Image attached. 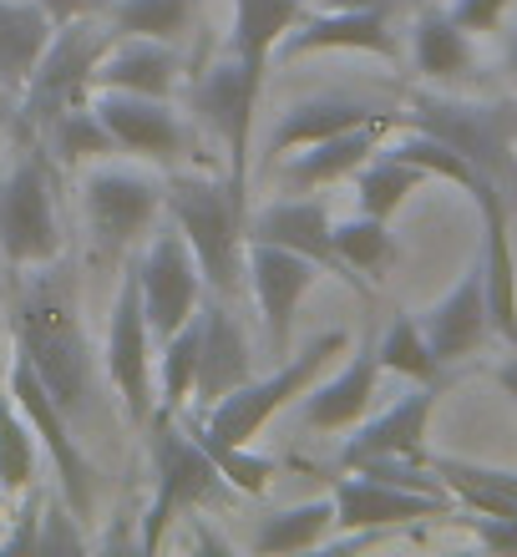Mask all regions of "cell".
I'll list each match as a JSON object with an SVG mask.
<instances>
[{
	"label": "cell",
	"instance_id": "cell-1",
	"mask_svg": "<svg viewBox=\"0 0 517 557\" xmlns=\"http://www.w3.org/2000/svg\"><path fill=\"white\" fill-rule=\"evenodd\" d=\"M168 219L183 228L208 289L219 299H238V289L249 284V269H244V253H249V198L229 177L183 173L168 183Z\"/></svg>",
	"mask_w": 517,
	"mask_h": 557
},
{
	"label": "cell",
	"instance_id": "cell-2",
	"mask_svg": "<svg viewBox=\"0 0 517 557\" xmlns=\"http://www.w3.org/2000/svg\"><path fill=\"white\" fill-rule=\"evenodd\" d=\"M15 355H26L30 370L46 381V391L66 406V416L82 411L91 396V350L76 320V289L61 274H46L21 294L15 309Z\"/></svg>",
	"mask_w": 517,
	"mask_h": 557
},
{
	"label": "cell",
	"instance_id": "cell-3",
	"mask_svg": "<svg viewBox=\"0 0 517 557\" xmlns=\"http://www.w3.org/2000/svg\"><path fill=\"white\" fill-rule=\"evenodd\" d=\"M143 431H148V456H152V502H148V512H143L137 547L158 553L177 517L198 512V507H213L234 486L219 471V461L204 451V441L193 436L188 425H177V411L158 406Z\"/></svg>",
	"mask_w": 517,
	"mask_h": 557
},
{
	"label": "cell",
	"instance_id": "cell-4",
	"mask_svg": "<svg viewBox=\"0 0 517 557\" xmlns=\"http://www.w3.org/2000/svg\"><path fill=\"white\" fill-rule=\"evenodd\" d=\"M118 41V26L107 15H76V21H61L51 46L41 51L36 72H30L26 91H21V107H15V127L30 137H41L61 112L72 107H87L91 91H97V66Z\"/></svg>",
	"mask_w": 517,
	"mask_h": 557
},
{
	"label": "cell",
	"instance_id": "cell-5",
	"mask_svg": "<svg viewBox=\"0 0 517 557\" xmlns=\"http://www.w3.org/2000/svg\"><path fill=\"white\" fill-rule=\"evenodd\" d=\"M396 127H421L442 137L472 162L477 173L517 188V102H472L452 91H411L406 112H396Z\"/></svg>",
	"mask_w": 517,
	"mask_h": 557
},
{
	"label": "cell",
	"instance_id": "cell-6",
	"mask_svg": "<svg viewBox=\"0 0 517 557\" xmlns=\"http://www.w3.org/2000/svg\"><path fill=\"white\" fill-rule=\"evenodd\" d=\"M345 350H350V335H345V330H325V335L310 339L305 350L284 355L280 366H274V375L229 391V396L213 400L208 411H193V421L204 425L208 436L229 441V446H254L259 431H264L284 406H295V400L305 396V391H310V385L320 381Z\"/></svg>",
	"mask_w": 517,
	"mask_h": 557
},
{
	"label": "cell",
	"instance_id": "cell-7",
	"mask_svg": "<svg viewBox=\"0 0 517 557\" xmlns=\"http://www.w3.org/2000/svg\"><path fill=\"white\" fill-rule=\"evenodd\" d=\"M0 259L15 269H46L61 259L57 158L30 143L0 177Z\"/></svg>",
	"mask_w": 517,
	"mask_h": 557
},
{
	"label": "cell",
	"instance_id": "cell-8",
	"mask_svg": "<svg viewBox=\"0 0 517 557\" xmlns=\"http://www.w3.org/2000/svg\"><path fill=\"white\" fill-rule=\"evenodd\" d=\"M82 213H87V228L97 238V253L118 259L168 213V183L107 158L82 177Z\"/></svg>",
	"mask_w": 517,
	"mask_h": 557
},
{
	"label": "cell",
	"instance_id": "cell-9",
	"mask_svg": "<svg viewBox=\"0 0 517 557\" xmlns=\"http://www.w3.org/2000/svg\"><path fill=\"white\" fill-rule=\"evenodd\" d=\"M259 97H264V82L249 76L234 61V51L204 61L198 76L188 82V107L193 117L204 122L208 133L223 143V158H229V183H234L244 198H249V147H254V117H259Z\"/></svg>",
	"mask_w": 517,
	"mask_h": 557
},
{
	"label": "cell",
	"instance_id": "cell-10",
	"mask_svg": "<svg viewBox=\"0 0 517 557\" xmlns=\"http://www.w3.org/2000/svg\"><path fill=\"white\" fill-rule=\"evenodd\" d=\"M5 385H11L15 406L26 411L30 431H36V441L46 446V456H51V467H57L61 476V497H66V507H72L82 522L91 517V502H97V471H91L87 451L76 446L72 425H66V406H61L51 391H46V381L30 370L26 355H15L11 370H5Z\"/></svg>",
	"mask_w": 517,
	"mask_h": 557
},
{
	"label": "cell",
	"instance_id": "cell-11",
	"mask_svg": "<svg viewBox=\"0 0 517 557\" xmlns=\"http://www.w3.org/2000/svg\"><path fill=\"white\" fill-rule=\"evenodd\" d=\"M137 289H143V309H148L152 339L163 345L168 335H177L183 324L204 309V269L193 259L188 238L168 219V228H158V238L148 244V253L137 259Z\"/></svg>",
	"mask_w": 517,
	"mask_h": 557
},
{
	"label": "cell",
	"instance_id": "cell-12",
	"mask_svg": "<svg viewBox=\"0 0 517 557\" xmlns=\"http://www.w3.org/2000/svg\"><path fill=\"white\" fill-rule=\"evenodd\" d=\"M102 366L112 391L122 396V411L133 416V425H148L158 400H152V324L143 309V289H137V269H127L112 299V320H107V345Z\"/></svg>",
	"mask_w": 517,
	"mask_h": 557
},
{
	"label": "cell",
	"instance_id": "cell-13",
	"mask_svg": "<svg viewBox=\"0 0 517 557\" xmlns=\"http://www.w3.org/2000/svg\"><path fill=\"white\" fill-rule=\"evenodd\" d=\"M244 269H249L254 305H259V320H264V345L274 350V360H284L290 339H295L299 305L320 284L325 269L315 264V259H305V253L284 249V244H264V238H249Z\"/></svg>",
	"mask_w": 517,
	"mask_h": 557
},
{
	"label": "cell",
	"instance_id": "cell-14",
	"mask_svg": "<svg viewBox=\"0 0 517 557\" xmlns=\"http://www.w3.org/2000/svg\"><path fill=\"white\" fill-rule=\"evenodd\" d=\"M97 117L107 122V133L118 137L122 152H133L143 162L173 168L177 158L193 152V127L183 122V112L173 107V97H143V91H91Z\"/></svg>",
	"mask_w": 517,
	"mask_h": 557
},
{
	"label": "cell",
	"instance_id": "cell-15",
	"mask_svg": "<svg viewBox=\"0 0 517 557\" xmlns=\"http://www.w3.org/2000/svg\"><path fill=\"white\" fill-rule=\"evenodd\" d=\"M335 528L345 532H396L427 517H452L457 497L446 492H416V486L385 482L376 471H345L335 482Z\"/></svg>",
	"mask_w": 517,
	"mask_h": 557
},
{
	"label": "cell",
	"instance_id": "cell-16",
	"mask_svg": "<svg viewBox=\"0 0 517 557\" xmlns=\"http://www.w3.org/2000/svg\"><path fill=\"white\" fill-rule=\"evenodd\" d=\"M249 238H264V244H284V249L305 253L315 264L335 274L345 289L370 294V278H360L335 249V219H330L325 198H274L259 213H249Z\"/></svg>",
	"mask_w": 517,
	"mask_h": 557
},
{
	"label": "cell",
	"instance_id": "cell-17",
	"mask_svg": "<svg viewBox=\"0 0 517 557\" xmlns=\"http://www.w3.org/2000/svg\"><path fill=\"white\" fill-rule=\"evenodd\" d=\"M482 219V274H488L492 335H503L517 350V253H513V193L492 183L488 173L467 193Z\"/></svg>",
	"mask_w": 517,
	"mask_h": 557
},
{
	"label": "cell",
	"instance_id": "cell-18",
	"mask_svg": "<svg viewBox=\"0 0 517 557\" xmlns=\"http://www.w3.org/2000/svg\"><path fill=\"white\" fill-rule=\"evenodd\" d=\"M427 330V345L436 355V366H461L467 355H477L492 335V305H488V274H482V253L467 259L461 278L436 299L431 309L416 314Z\"/></svg>",
	"mask_w": 517,
	"mask_h": 557
},
{
	"label": "cell",
	"instance_id": "cell-19",
	"mask_svg": "<svg viewBox=\"0 0 517 557\" xmlns=\"http://www.w3.org/2000/svg\"><path fill=\"white\" fill-rule=\"evenodd\" d=\"M436 385H416L411 396H401L396 406L355 421L341 446V471H355V467H370V461H427V425H431V411H436Z\"/></svg>",
	"mask_w": 517,
	"mask_h": 557
},
{
	"label": "cell",
	"instance_id": "cell-20",
	"mask_svg": "<svg viewBox=\"0 0 517 557\" xmlns=\"http://www.w3.org/2000/svg\"><path fill=\"white\" fill-rule=\"evenodd\" d=\"M381 375L385 370H381V355H376V339L345 350L341 360L299 396V421L310 425V431H350L355 421L370 416V400H376Z\"/></svg>",
	"mask_w": 517,
	"mask_h": 557
},
{
	"label": "cell",
	"instance_id": "cell-21",
	"mask_svg": "<svg viewBox=\"0 0 517 557\" xmlns=\"http://www.w3.org/2000/svg\"><path fill=\"white\" fill-rule=\"evenodd\" d=\"M254 381V355L249 335L238 314L229 309V299H204L198 309V385H193V411H208L213 400H223L229 391Z\"/></svg>",
	"mask_w": 517,
	"mask_h": 557
},
{
	"label": "cell",
	"instance_id": "cell-22",
	"mask_svg": "<svg viewBox=\"0 0 517 557\" xmlns=\"http://www.w3.org/2000/svg\"><path fill=\"white\" fill-rule=\"evenodd\" d=\"M391 133H396V112H376V117L360 122V127H345V133L325 137V143L299 147V152L280 158L284 188L310 193V188H330V183H345V177H355L370 158H376V152H381Z\"/></svg>",
	"mask_w": 517,
	"mask_h": 557
},
{
	"label": "cell",
	"instance_id": "cell-23",
	"mask_svg": "<svg viewBox=\"0 0 517 557\" xmlns=\"http://www.w3.org/2000/svg\"><path fill=\"white\" fill-rule=\"evenodd\" d=\"M320 51H366V57H396L391 11H305L274 46V61L320 57Z\"/></svg>",
	"mask_w": 517,
	"mask_h": 557
},
{
	"label": "cell",
	"instance_id": "cell-24",
	"mask_svg": "<svg viewBox=\"0 0 517 557\" xmlns=\"http://www.w3.org/2000/svg\"><path fill=\"white\" fill-rule=\"evenodd\" d=\"M183 82V57L173 41L152 36H118L112 51L97 66V87L112 91H143V97H173Z\"/></svg>",
	"mask_w": 517,
	"mask_h": 557
},
{
	"label": "cell",
	"instance_id": "cell-25",
	"mask_svg": "<svg viewBox=\"0 0 517 557\" xmlns=\"http://www.w3.org/2000/svg\"><path fill=\"white\" fill-rule=\"evenodd\" d=\"M310 11V0H234V21H229V41L223 51H234V61L249 76L264 82L274 46L284 41V30Z\"/></svg>",
	"mask_w": 517,
	"mask_h": 557
},
{
	"label": "cell",
	"instance_id": "cell-26",
	"mask_svg": "<svg viewBox=\"0 0 517 557\" xmlns=\"http://www.w3.org/2000/svg\"><path fill=\"white\" fill-rule=\"evenodd\" d=\"M57 36V21L36 0H0V91L21 107L30 72Z\"/></svg>",
	"mask_w": 517,
	"mask_h": 557
},
{
	"label": "cell",
	"instance_id": "cell-27",
	"mask_svg": "<svg viewBox=\"0 0 517 557\" xmlns=\"http://www.w3.org/2000/svg\"><path fill=\"white\" fill-rule=\"evenodd\" d=\"M376 117V107L341 97V91H325V97H305V102H290L269 133V158H290L299 147L325 143V137L345 133V127H360V122Z\"/></svg>",
	"mask_w": 517,
	"mask_h": 557
},
{
	"label": "cell",
	"instance_id": "cell-28",
	"mask_svg": "<svg viewBox=\"0 0 517 557\" xmlns=\"http://www.w3.org/2000/svg\"><path fill=\"white\" fill-rule=\"evenodd\" d=\"M411 61L427 82L452 87V82H461V76L477 66V51H472V36H467L452 15L427 5V11H416V21H411Z\"/></svg>",
	"mask_w": 517,
	"mask_h": 557
},
{
	"label": "cell",
	"instance_id": "cell-29",
	"mask_svg": "<svg viewBox=\"0 0 517 557\" xmlns=\"http://www.w3.org/2000/svg\"><path fill=\"white\" fill-rule=\"evenodd\" d=\"M431 471L446 482L457 497V512H497L517 517V471L482 467V461H461V456H427Z\"/></svg>",
	"mask_w": 517,
	"mask_h": 557
},
{
	"label": "cell",
	"instance_id": "cell-30",
	"mask_svg": "<svg viewBox=\"0 0 517 557\" xmlns=\"http://www.w3.org/2000/svg\"><path fill=\"white\" fill-rule=\"evenodd\" d=\"M335 532V497H315V502H295V507H280L269 512L254 532V553H315Z\"/></svg>",
	"mask_w": 517,
	"mask_h": 557
},
{
	"label": "cell",
	"instance_id": "cell-31",
	"mask_svg": "<svg viewBox=\"0 0 517 557\" xmlns=\"http://www.w3.org/2000/svg\"><path fill=\"white\" fill-rule=\"evenodd\" d=\"M204 0H107L102 15L118 26V36H152V41L183 46L198 26Z\"/></svg>",
	"mask_w": 517,
	"mask_h": 557
},
{
	"label": "cell",
	"instance_id": "cell-32",
	"mask_svg": "<svg viewBox=\"0 0 517 557\" xmlns=\"http://www.w3.org/2000/svg\"><path fill=\"white\" fill-rule=\"evenodd\" d=\"M421 183H427V173H421L416 162H406V158H396L391 147H381V152L355 173V208H360V213H376V219H396V208L406 203Z\"/></svg>",
	"mask_w": 517,
	"mask_h": 557
},
{
	"label": "cell",
	"instance_id": "cell-33",
	"mask_svg": "<svg viewBox=\"0 0 517 557\" xmlns=\"http://www.w3.org/2000/svg\"><path fill=\"white\" fill-rule=\"evenodd\" d=\"M41 147L57 162H66V168H76V162H107V158H118L122 152L118 137L107 133V122L97 117V107L91 102L61 112V117L41 133Z\"/></svg>",
	"mask_w": 517,
	"mask_h": 557
},
{
	"label": "cell",
	"instance_id": "cell-34",
	"mask_svg": "<svg viewBox=\"0 0 517 557\" xmlns=\"http://www.w3.org/2000/svg\"><path fill=\"white\" fill-rule=\"evenodd\" d=\"M376 355H381V370L385 375H396V381H411V385H436L442 366H436V355L427 345V330L416 314H396V320L381 330L376 339Z\"/></svg>",
	"mask_w": 517,
	"mask_h": 557
},
{
	"label": "cell",
	"instance_id": "cell-35",
	"mask_svg": "<svg viewBox=\"0 0 517 557\" xmlns=\"http://www.w3.org/2000/svg\"><path fill=\"white\" fill-rule=\"evenodd\" d=\"M335 249L341 259L355 269L360 278H376L396 264V234H391V219H376V213H355V219L335 223Z\"/></svg>",
	"mask_w": 517,
	"mask_h": 557
},
{
	"label": "cell",
	"instance_id": "cell-36",
	"mask_svg": "<svg viewBox=\"0 0 517 557\" xmlns=\"http://www.w3.org/2000/svg\"><path fill=\"white\" fill-rule=\"evenodd\" d=\"M36 431H30L26 411L15 406L11 385H0V486L11 492V497H21V492H30V482H36Z\"/></svg>",
	"mask_w": 517,
	"mask_h": 557
},
{
	"label": "cell",
	"instance_id": "cell-37",
	"mask_svg": "<svg viewBox=\"0 0 517 557\" xmlns=\"http://www.w3.org/2000/svg\"><path fill=\"white\" fill-rule=\"evenodd\" d=\"M391 152L396 158H406V162H416L427 177H442V183H457V188H467L472 193L477 188V168L467 158H461L452 143H442V137H431V133H421V127H401V133H391Z\"/></svg>",
	"mask_w": 517,
	"mask_h": 557
},
{
	"label": "cell",
	"instance_id": "cell-38",
	"mask_svg": "<svg viewBox=\"0 0 517 557\" xmlns=\"http://www.w3.org/2000/svg\"><path fill=\"white\" fill-rule=\"evenodd\" d=\"M198 385V314H193L177 335L163 339V360H158V406L183 411Z\"/></svg>",
	"mask_w": 517,
	"mask_h": 557
},
{
	"label": "cell",
	"instance_id": "cell-39",
	"mask_svg": "<svg viewBox=\"0 0 517 557\" xmlns=\"http://www.w3.org/2000/svg\"><path fill=\"white\" fill-rule=\"evenodd\" d=\"M188 431L204 441V451L219 461V471L229 476V486H234V492H244V497H264L269 482H274V461H269V456L249 451V446H229V441L208 436V431L193 421V416H188Z\"/></svg>",
	"mask_w": 517,
	"mask_h": 557
},
{
	"label": "cell",
	"instance_id": "cell-40",
	"mask_svg": "<svg viewBox=\"0 0 517 557\" xmlns=\"http://www.w3.org/2000/svg\"><path fill=\"white\" fill-rule=\"evenodd\" d=\"M82 517L61 502H41V537H36V553H87V537L76 532Z\"/></svg>",
	"mask_w": 517,
	"mask_h": 557
},
{
	"label": "cell",
	"instance_id": "cell-41",
	"mask_svg": "<svg viewBox=\"0 0 517 557\" xmlns=\"http://www.w3.org/2000/svg\"><path fill=\"white\" fill-rule=\"evenodd\" d=\"M507 5H513V0H452V5H446V15H452L467 36H488V30L503 26Z\"/></svg>",
	"mask_w": 517,
	"mask_h": 557
},
{
	"label": "cell",
	"instance_id": "cell-42",
	"mask_svg": "<svg viewBox=\"0 0 517 557\" xmlns=\"http://www.w3.org/2000/svg\"><path fill=\"white\" fill-rule=\"evenodd\" d=\"M461 522L472 528L477 547H488V553H517V517H497V512H461Z\"/></svg>",
	"mask_w": 517,
	"mask_h": 557
},
{
	"label": "cell",
	"instance_id": "cell-43",
	"mask_svg": "<svg viewBox=\"0 0 517 557\" xmlns=\"http://www.w3.org/2000/svg\"><path fill=\"white\" fill-rule=\"evenodd\" d=\"M36 537H41V497L26 502V512H21V528L0 543V553H36Z\"/></svg>",
	"mask_w": 517,
	"mask_h": 557
},
{
	"label": "cell",
	"instance_id": "cell-44",
	"mask_svg": "<svg viewBox=\"0 0 517 557\" xmlns=\"http://www.w3.org/2000/svg\"><path fill=\"white\" fill-rule=\"evenodd\" d=\"M36 5H41L46 15H51V21H76V15H91L97 11V5H102V0H36Z\"/></svg>",
	"mask_w": 517,
	"mask_h": 557
},
{
	"label": "cell",
	"instance_id": "cell-45",
	"mask_svg": "<svg viewBox=\"0 0 517 557\" xmlns=\"http://www.w3.org/2000/svg\"><path fill=\"white\" fill-rule=\"evenodd\" d=\"M396 0H310V11H391Z\"/></svg>",
	"mask_w": 517,
	"mask_h": 557
},
{
	"label": "cell",
	"instance_id": "cell-46",
	"mask_svg": "<svg viewBox=\"0 0 517 557\" xmlns=\"http://www.w3.org/2000/svg\"><path fill=\"white\" fill-rule=\"evenodd\" d=\"M492 381L503 385V396L517 406V355H513V360H503V366H497V370H492Z\"/></svg>",
	"mask_w": 517,
	"mask_h": 557
},
{
	"label": "cell",
	"instance_id": "cell-47",
	"mask_svg": "<svg viewBox=\"0 0 517 557\" xmlns=\"http://www.w3.org/2000/svg\"><path fill=\"white\" fill-rule=\"evenodd\" d=\"M507 72H513V82H517V26L507 30Z\"/></svg>",
	"mask_w": 517,
	"mask_h": 557
},
{
	"label": "cell",
	"instance_id": "cell-48",
	"mask_svg": "<svg viewBox=\"0 0 517 557\" xmlns=\"http://www.w3.org/2000/svg\"><path fill=\"white\" fill-rule=\"evenodd\" d=\"M15 117V102H11V97H5V91H0V127H5V122H11Z\"/></svg>",
	"mask_w": 517,
	"mask_h": 557
},
{
	"label": "cell",
	"instance_id": "cell-49",
	"mask_svg": "<svg viewBox=\"0 0 517 557\" xmlns=\"http://www.w3.org/2000/svg\"><path fill=\"white\" fill-rule=\"evenodd\" d=\"M5 497H11V492H5V486H0V512H5Z\"/></svg>",
	"mask_w": 517,
	"mask_h": 557
}]
</instances>
